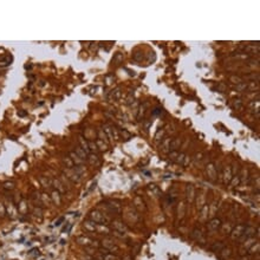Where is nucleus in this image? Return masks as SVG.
Instances as JSON below:
<instances>
[{"label": "nucleus", "mask_w": 260, "mask_h": 260, "mask_svg": "<svg viewBox=\"0 0 260 260\" xmlns=\"http://www.w3.org/2000/svg\"><path fill=\"white\" fill-rule=\"evenodd\" d=\"M64 163L66 164V167H67V168H72V167H74V161H72L70 157L64 158Z\"/></svg>", "instance_id": "8"}, {"label": "nucleus", "mask_w": 260, "mask_h": 260, "mask_svg": "<svg viewBox=\"0 0 260 260\" xmlns=\"http://www.w3.org/2000/svg\"><path fill=\"white\" fill-rule=\"evenodd\" d=\"M76 154H77L80 158H83V160H84V158H86V155H88V154H86V153H85V151L80 148V147H78V148L76 149Z\"/></svg>", "instance_id": "7"}, {"label": "nucleus", "mask_w": 260, "mask_h": 260, "mask_svg": "<svg viewBox=\"0 0 260 260\" xmlns=\"http://www.w3.org/2000/svg\"><path fill=\"white\" fill-rule=\"evenodd\" d=\"M90 220L94 221L95 224H107L108 222V218H105L104 214L98 210H92L90 213Z\"/></svg>", "instance_id": "1"}, {"label": "nucleus", "mask_w": 260, "mask_h": 260, "mask_svg": "<svg viewBox=\"0 0 260 260\" xmlns=\"http://www.w3.org/2000/svg\"><path fill=\"white\" fill-rule=\"evenodd\" d=\"M229 179H230V170H229V168H228L227 171H226V180H225V182H228Z\"/></svg>", "instance_id": "15"}, {"label": "nucleus", "mask_w": 260, "mask_h": 260, "mask_svg": "<svg viewBox=\"0 0 260 260\" xmlns=\"http://www.w3.org/2000/svg\"><path fill=\"white\" fill-rule=\"evenodd\" d=\"M107 207L111 213H116V214L121 213V206L118 204H116V202H113V201H110L109 205H107Z\"/></svg>", "instance_id": "2"}, {"label": "nucleus", "mask_w": 260, "mask_h": 260, "mask_svg": "<svg viewBox=\"0 0 260 260\" xmlns=\"http://www.w3.org/2000/svg\"><path fill=\"white\" fill-rule=\"evenodd\" d=\"M219 226H220V220H218V219H214V220H212V221L208 224V227H209V229H212V230L218 229Z\"/></svg>", "instance_id": "6"}, {"label": "nucleus", "mask_w": 260, "mask_h": 260, "mask_svg": "<svg viewBox=\"0 0 260 260\" xmlns=\"http://www.w3.org/2000/svg\"><path fill=\"white\" fill-rule=\"evenodd\" d=\"M54 184H56V187H57V188H58V189H59L61 192H64V188H63V184H62V183H61V182H59L58 180H54Z\"/></svg>", "instance_id": "12"}, {"label": "nucleus", "mask_w": 260, "mask_h": 260, "mask_svg": "<svg viewBox=\"0 0 260 260\" xmlns=\"http://www.w3.org/2000/svg\"><path fill=\"white\" fill-rule=\"evenodd\" d=\"M4 188H5V189H12V188H13V183H5Z\"/></svg>", "instance_id": "16"}, {"label": "nucleus", "mask_w": 260, "mask_h": 260, "mask_svg": "<svg viewBox=\"0 0 260 260\" xmlns=\"http://www.w3.org/2000/svg\"><path fill=\"white\" fill-rule=\"evenodd\" d=\"M52 197H53L54 202H57V204H59V202H61V200H59V193L58 192H53L52 193Z\"/></svg>", "instance_id": "11"}, {"label": "nucleus", "mask_w": 260, "mask_h": 260, "mask_svg": "<svg viewBox=\"0 0 260 260\" xmlns=\"http://www.w3.org/2000/svg\"><path fill=\"white\" fill-rule=\"evenodd\" d=\"M89 162H90L91 164L98 162V156H97V155H90V156H89Z\"/></svg>", "instance_id": "10"}, {"label": "nucleus", "mask_w": 260, "mask_h": 260, "mask_svg": "<svg viewBox=\"0 0 260 260\" xmlns=\"http://www.w3.org/2000/svg\"><path fill=\"white\" fill-rule=\"evenodd\" d=\"M70 228H71V224H67L64 228H63V232H69L70 230Z\"/></svg>", "instance_id": "17"}, {"label": "nucleus", "mask_w": 260, "mask_h": 260, "mask_svg": "<svg viewBox=\"0 0 260 260\" xmlns=\"http://www.w3.org/2000/svg\"><path fill=\"white\" fill-rule=\"evenodd\" d=\"M96 225L97 224H95L94 221H85L84 222V227H85V229L86 230H89V232H92V230H95L96 229Z\"/></svg>", "instance_id": "5"}, {"label": "nucleus", "mask_w": 260, "mask_h": 260, "mask_svg": "<svg viewBox=\"0 0 260 260\" xmlns=\"http://www.w3.org/2000/svg\"><path fill=\"white\" fill-rule=\"evenodd\" d=\"M242 227H238L235 230H234V234H233V237L235 238V237H239V235H241V232H242Z\"/></svg>", "instance_id": "13"}, {"label": "nucleus", "mask_w": 260, "mask_h": 260, "mask_svg": "<svg viewBox=\"0 0 260 260\" xmlns=\"http://www.w3.org/2000/svg\"><path fill=\"white\" fill-rule=\"evenodd\" d=\"M70 156H71V160L74 161V163H76L78 166H80L83 163V158H80L76 153H70Z\"/></svg>", "instance_id": "4"}, {"label": "nucleus", "mask_w": 260, "mask_h": 260, "mask_svg": "<svg viewBox=\"0 0 260 260\" xmlns=\"http://www.w3.org/2000/svg\"><path fill=\"white\" fill-rule=\"evenodd\" d=\"M63 221H64V218H59V219H58V221H56V224H54V225H56V226H61Z\"/></svg>", "instance_id": "18"}, {"label": "nucleus", "mask_w": 260, "mask_h": 260, "mask_svg": "<svg viewBox=\"0 0 260 260\" xmlns=\"http://www.w3.org/2000/svg\"><path fill=\"white\" fill-rule=\"evenodd\" d=\"M79 143H80V148L86 153V154H89L90 153V149H89V142H86L85 141V138H83V137H80L79 138Z\"/></svg>", "instance_id": "3"}, {"label": "nucleus", "mask_w": 260, "mask_h": 260, "mask_svg": "<svg viewBox=\"0 0 260 260\" xmlns=\"http://www.w3.org/2000/svg\"><path fill=\"white\" fill-rule=\"evenodd\" d=\"M115 227H116V228H120V229L122 230V232L125 229V227H124L123 225H121V222H115Z\"/></svg>", "instance_id": "14"}, {"label": "nucleus", "mask_w": 260, "mask_h": 260, "mask_svg": "<svg viewBox=\"0 0 260 260\" xmlns=\"http://www.w3.org/2000/svg\"><path fill=\"white\" fill-rule=\"evenodd\" d=\"M78 242H80V243H85V245H89V243L91 242V240H90L89 238L80 237V238H78Z\"/></svg>", "instance_id": "9"}]
</instances>
